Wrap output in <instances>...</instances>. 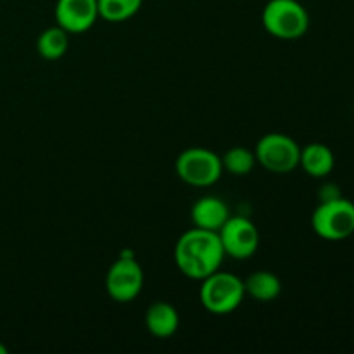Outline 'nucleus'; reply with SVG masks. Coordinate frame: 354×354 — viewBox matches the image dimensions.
<instances>
[{
  "mask_svg": "<svg viewBox=\"0 0 354 354\" xmlns=\"http://www.w3.org/2000/svg\"><path fill=\"white\" fill-rule=\"evenodd\" d=\"M145 327L158 339L171 337L180 327L178 311L173 304L165 301L152 303L145 311Z\"/></svg>",
  "mask_w": 354,
  "mask_h": 354,
  "instance_id": "nucleus-11",
  "label": "nucleus"
},
{
  "mask_svg": "<svg viewBox=\"0 0 354 354\" xmlns=\"http://www.w3.org/2000/svg\"><path fill=\"white\" fill-rule=\"evenodd\" d=\"M225 256L239 259H249L259 248V230L249 218L232 216L218 230Z\"/></svg>",
  "mask_w": 354,
  "mask_h": 354,
  "instance_id": "nucleus-8",
  "label": "nucleus"
},
{
  "mask_svg": "<svg viewBox=\"0 0 354 354\" xmlns=\"http://www.w3.org/2000/svg\"><path fill=\"white\" fill-rule=\"evenodd\" d=\"M176 175L187 185L211 187L223 175L221 158L206 147H189L176 158Z\"/></svg>",
  "mask_w": 354,
  "mask_h": 354,
  "instance_id": "nucleus-5",
  "label": "nucleus"
},
{
  "mask_svg": "<svg viewBox=\"0 0 354 354\" xmlns=\"http://www.w3.org/2000/svg\"><path fill=\"white\" fill-rule=\"evenodd\" d=\"M55 23L71 33H85L99 19L97 0H57L55 3Z\"/></svg>",
  "mask_w": 354,
  "mask_h": 354,
  "instance_id": "nucleus-9",
  "label": "nucleus"
},
{
  "mask_svg": "<svg viewBox=\"0 0 354 354\" xmlns=\"http://www.w3.org/2000/svg\"><path fill=\"white\" fill-rule=\"evenodd\" d=\"M299 166L304 169V173L313 178H325L327 175H330L335 166L334 152L322 142L308 144L301 149Z\"/></svg>",
  "mask_w": 354,
  "mask_h": 354,
  "instance_id": "nucleus-12",
  "label": "nucleus"
},
{
  "mask_svg": "<svg viewBox=\"0 0 354 354\" xmlns=\"http://www.w3.org/2000/svg\"><path fill=\"white\" fill-rule=\"evenodd\" d=\"M335 197H341V192H339L337 185H334V183H328V185H325L324 189H322L320 201H330V199H335Z\"/></svg>",
  "mask_w": 354,
  "mask_h": 354,
  "instance_id": "nucleus-17",
  "label": "nucleus"
},
{
  "mask_svg": "<svg viewBox=\"0 0 354 354\" xmlns=\"http://www.w3.org/2000/svg\"><path fill=\"white\" fill-rule=\"evenodd\" d=\"M261 21L265 30L279 40H299L310 28V14L297 0H268Z\"/></svg>",
  "mask_w": 354,
  "mask_h": 354,
  "instance_id": "nucleus-2",
  "label": "nucleus"
},
{
  "mask_svg": "<svg viewBox=\"0 0 354 354\" xmlns=\"http://www.w3.org/2000/svg\"><path fill=\"white\" fill-rule=\"evenodd\" d=\"M144 0H97L99 17L109 23H123L140 10Z\"/></svg>",
  "mask_w": 354,
  "mask_h": 354,
  "instance_id": "nucleus-15",
  "label": "nucleus"
},
{
  "mask_svg": "<svg viewBox=\"0 0 354 354\" xmlns=\"http://www.w3.org/2000/svg\"><path fill=\"white\" fill-rule=\"evenodd\" d=\"M69 47V33L61 26L47 28L40 33L37 40V50L47 61H55L66 54Z\"/></svg>",
  "mask_w": 354,
  "mask_h": 354,
  "instance_id": "nucleus-14",
  "label": "nucleus"
},
{
  "mask_svg": "<svg viewBox=\"0 0 354 354\" xmlns=\"http://www.w3.org/2000/svg\"><path fill=\"white\" fill-rule=\"evenodd\" d=\"M199 299L204 310L213 315H230L237 310L245 297L244 280L232 273L216 270L201 280Z\"/></svg>",
  "mask_w": 354,
  "mask_h": 354,
  "instance_id": "nucleus-3",
  "label": "nucleus"
},
{
  "mask_svg": "<svg viewBox=\"0 0 354 354\" xmlns=\"http://www.w3.org/2000/svg\"><path fill=\"white\" fill-rule=\"evenodd\" d=\"M221 165H223V171L232 173L235 176H245L254 169L256 156L249 149L237 145L225 152L221 158Z\"/></svg>",
  "mask_w": 354,
  "mask_h": 354,
  "instance_id": "nucleus-16",
  "label": "nucleus"
},
{
  "mask_svg": "<svg viewBox=\"0 0 354 354\" xmlns=\"http://www.w3.org/2000/svg\"><path fill=\"white\" fill-rule=\"evenodd\" d=\"M244 289L245 294L258 303H272L282 292V283L275 273L258 270L245 279Z\"/></svg>",
  "mask_w": 354,
  "mask_h": 354,
  "instance_id": "nucleus-13",
  "label": "nucleus"
},
{
  "mask_svg": "<svg viewBox=\"0 0 354 354\" xmlns=\"http://www.w3.org/2000/svg\"><path fill=\"white\" fill-rule=\"evenodd\" d=\"M254 156L256 162H259L266 171L275 173V175H287L299 166L301 147L289 135L273 131L259 138Z\"/></svg>",
  "mask_w": 354,
  "mask_h": 354,
  "instance_id": "nucleus-6",
  "label": "nucleus"
},
{
  "mask_svg": "<svg viewBox=\"0 0 354 354\" xmlns=\"http://www.w3.org/2000/svg\"><path fill=\"white\" fill-rule=\"evenodd\" d=\"M144 287V272L135 254L123 251L111 265L106 275V290L116 303H131L137 299Z\"/></svg>",
  "mask_w": 354,
  "mask_h": 354,
  "instance_id": "nucleus-7",
  "label": "nucleus"
},
{
  "mask_svg": "<svg viewBox=\"0 0 354 354\" xmlns=\"http://www.w3.org/2000/svg\"><path fill=\"white\" fill-rule=\"evenodd\" d=\"M0 354H7V348L2 344V342H0Z\"/></svg>",
  "mask_w": 354,
  "mask_h": 354,
  "instance_id": "nucleus-18",
  "label": "nucleus"
},
{
  "mask_svg": "<svg viewBox=\"0 0 354 354\" xmlns=\"http://www.w3.org/2000/svg\"><path fill=\"white\" fill-rule=\"evenodd\" d=\"M311 228L324 241L337 242L354 234V203L346 197L320 201L311 214Z\"/></svg>",
  "mask_w": 354,
  "mask_h": 354,
  "instance_id": "nucleus-4",
  "label": "nucleus"
},
{
  "mask_svg": "<svg viewBox=\"0 0 354 354\" xmlns=\"http://www.w3.org/2000/svg\"><path fill=\"white\" fill-rule=\"evenodd\" d=\"M225 259L218 232L194 227L176 241L175 263L176 268L192 280H203L220 270Z\"/></svg>",
  "mask_w": 354,
  "mask_h": 354,
  "instance_id": "nucleus-1",
  "label": "nucleus"
},
{
  "mask_svg": "<svg viewBox=\"0 0 354 354\" xmlns=\"http://www.w3.org/2000/svg\"><path fill=\"white\" fill-rule=\"evenodd\" d=\"M194 227L204 228V230L218 232L230 218V209L220 197L204 196L194 203L190 209Z\"/></svg>",
  "mask_w": 354,
  "mask_h": 354,
  "instance_id": "nucleus-10",
  "label": "nucleus"
}]
</instances>
